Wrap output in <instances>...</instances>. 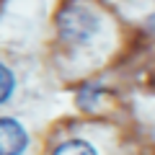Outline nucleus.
<instances>
[{"label":"nucleus","instance_id":"obj_1","mask_svg":"<svg viewBox=\"0 0 155 155\" xmlns=\"http://www.w3.org/2000/svg\"><path fill=\"white\" fill-rule=\"evenodd\" d=\"M57 28H60L62 39L75 41V44H83V41H91L96 36V31H98V18L91 11H85L83 5L67 3L57 13Z\"/></svg>","mask_w":155,"mask_h":155},{"label":"nucleus","instance_id":"obj_2","mask_svg":"<svg viewBox=\"0 0 155 155\" xmlns=\"http://www.w3.org/2000/svg\"><path fill=\"white\" fill-rule=\"evenodd\" d=\"M26 142V129L16 119H0V155H21Z\"/></svg>","mask_w":155,"mask_h":155},{"label":"nucleus","instance_id":"obj_3","mask_svg":"<svg viewBox=\"0 0 155 155\" xmlns=\"http://www.w3.org/2000/svg\"><path fill=\"white\" fill-rule=\"evenodd\" d=\"M52 155H98V153H96L93 145H88L85 140H67V142H62Z\"/></svg>","mask_w":155,"mask_h":155},{"label":"nucleus","instance_id":"obj_4","mask_svg":"<svg viewBox=\"0 0 155 155\" xmlns=\"http://www.w3.org/2000/svg\"><path fill=\"white\" fill-rule=\"evenodd\" d=\"M13 85H16V78L8 70L5 65H0V104H5L13 93Z\"/></svg>","mask_w":155,"mask_h":155}]
</instances>
